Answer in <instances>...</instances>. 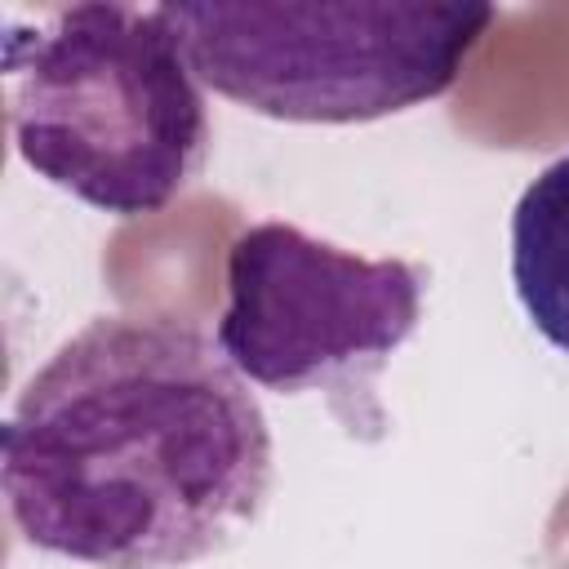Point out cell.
<instances>
[{"instance_id":"cell-1","label":"cell","mask_w":569,"mask_h":569,"mask_svg":"<svg viewBox=\"0 0 569 569\" xmlns=\"http://www.w3.org/2000/svg\"><path fill=\"white\" fill-rule=\"evenodd\" d=\"M0 489L36 551L178 569L253 525L271 427L231 360L173 316H98L18 391Z\"/></svg>"},{"instance_id":"cell-2","label":"cell","mask_w":569,"mask_h":569,"mask_svg":"<svg viewBox=\"0 0 569 569\" xmlns=\"http://www.w3.org/2000/svg\"><path fill=\"white\" fill-rule=\"evenodd\" d=\"M4 102L22 164L111 218L160 213L209 156L204 93L160 9L71 4L9 22Z\"/></svg>"},{"instance_id":"cell-3","label":"cell","mask_w":569,"mask_h":569,"mask_svg":"<svg viewBox=\"0 0 569 569\" xmlns=\"http://www.w3.org/2000/svg\"><path fill=\"white\" fill-rule=\"evenodd\" d=\"M196 80L267 120L365 124L449 93L493 4H156Z\"/></svg>"},{"instance_id":"cell-4","label":"cell","mask_w":569,"mask_h":569,"mask_svg":"<svg viewBox=\"0 0 569 569\" xmlns=\"http://www.w3.org/2000/svg\"><path fill=\"white\" fill-rule=\"evenodd\" d=\"M427 271L360 258L293 222H253L227 249L218 351L244 382L280 396L365 391L422 316Z\"/></svg>"},{"instance_id":"cell-5","label":"cell","mask_w":569,"mask_h":569,"mask_svg":"<svg viewBox=\"0 0 569 569\" xmlns=\"http://www.w3.org/2000/svg\"><path fill=\"white\" fill-rule=\"evenodd\" d=\"M511 284L529 325L569 356V151L511 209Z\"/></svg>"}]
</instances>
